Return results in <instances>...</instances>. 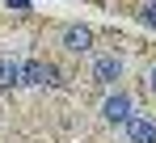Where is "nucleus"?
I'll return each mask as SVG.
<instances>
[{"label": "nucleus", "instance_id": "f257e3e1", "mask_svg": "<svg viewBox=\"0 0 156 143\" xmlns=\"http://www.w3.org/2000/svg\"><path fill=\"white\" fill-rule=\"evenodd\" d=\"M89 76H93L97 89H114V80H122V59H118L114 51H101V55H93Z\"/></svg>", "mask_w": 156, "mask_h": 143}, {"label": "nucleus", "instance_id": "f03ea898", "mask_svg": "<svg viewBox=\"0 0 156 143\" xmlns=\"http://www.w3.org/2000/svg\"><path fill=\"white\" fill-rule=\"evenodd\" d=\"M59 47L68 51V55H89V51H93V30L80 25V21L63 25V30H59Z\"/></svg>", "mask_w": 156, "mask_h": 143}, {"label": "nucleus", "instance_id": "7ed1b4c3", "mask_svg": "<svg viewBox=\"0 0 156 143\" xmlns=\"http://www.w3.org/2000/svg\"><path fill=\"white\" fill-rule=\"evenodd\" d=\"M131 114H135V105H131V97H127V93H118V89L101 101V118L110 122V126H127Z\"/></svg>", "mask_w": 156, "mask_h": 143}, {"label": "nucleus", "instance_id": "20e7f679", "mask_svg": "<svg viewBox=\"0 0 156 143\" xmlns=\"http://www.w3.org/2000/svg\"><path fill=\"white\" fill-rule=\"evenodd\" d=\"M21 84L47 89V84H59V80H55V68H51V63H42V59H21Z\"/></svg>", "mask_w": 156, "mask_h": 143}, {"label": "nucleus", "instance_id": "39448f33", "mask_svg": "<svg viewBox=\"0 0 156 143\" xmlns=\"http://www.w3.org/2000/svg\"><path fill=\"white\" fill-rule=\"evenodd\" d=\"M122 135H127V143H156V118L152 114H131Z\"/></svg>", "mask_w": 156, "mask_h": 143}, {"label": "nucleus", "instance_id": "423d86ee", "mask_svg": "<svg viewBox=\"0 0 156 143\" xmlns=\"http://www.w3.org/2000/svg\"><path fill=\"white\" fill-rule=\"evenodd\" d=\"M17 84H21V59H13V55H0V93L17 89Z\"/></svg>", "mask_w": 156, "mask_h": 143}, {"label": "nucleus", "instance_id": "0eeeda50", "mask_svg": "<svg viewBox=\"0 0 156 143\" xmlns=\"http://www.w3.org/2000/svg\"><path fill=\"white\" fill-rule=\"evenodd\" d=\"M139 21L148 25V30H156V0H144L139 4Z\"/></svg>", "mask_w": 156, "mask_h": 143}, {"label": "nucleus", "instance_id": "6e6552de", "mask_svg": "<svg viewBox=\"0 0 156 143\" xmlns=\"http://www.w3.org/2000/svg\"><path fill=\"white\" fill-rule=\"evenodd\" d=\"M148 89H152V93H156V63H152V68H148Z\"/></svg>", "mask_w": 156, "mask_h": 143}]
</instances>
